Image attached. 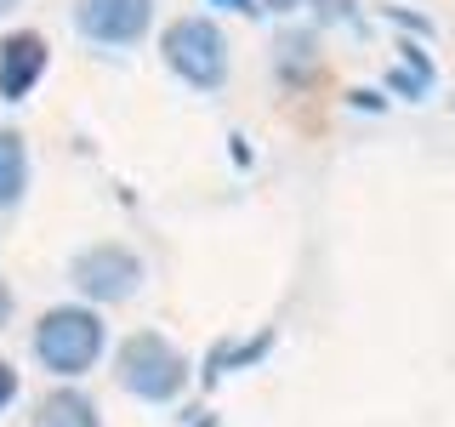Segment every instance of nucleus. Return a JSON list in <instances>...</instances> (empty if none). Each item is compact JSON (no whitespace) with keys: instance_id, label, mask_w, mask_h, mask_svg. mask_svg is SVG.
Wrapping results in <instances>:
<instances>
[{"instance_id":"1","label":"nucleus","mask_w":455,"mask_h":427,"mask_svg":"<svg viewBox=\"0 0 455 427\" xmlns=\"http://www.w3.org/2000/svg\"><path fill=\"white\" fill-rule=\"evenodd\" d=\"M97 353H103V319H97L92 308H52L40 313L35 325V359L52 370V376H80V370L97 365Z\"/></svg>"},{"instance_id":"2","label":"nucleus","mask_w":455,"mask_h":427,"mask_svg":"<svg viewBox=\"0 0 455 427\" xmlns=\"http://www.w3.org/2000/svg\"><path fill=\"white\" fill-rule=\"evenodd\" d=\"M120 382H125V393L148 399V405H165V399H177L182 382H188V359H182L165 336L137 331V336L120 342Z\"/></svg>"},{"instance_id":"3","label":"nucleus","mask_w":455,"mask_h":427,"mask_svg":"<svg viewBox=\"0 0 455 427\" xmlns=\"http://www.w3.org/2000/svg\"><path fill=\"white\" fill-rule=\"evenodd\" d=\"M165 63L177 68L188 85H199V92H211V85H222L228 75V40L222 28L211 18H182L165 28Z\"/></svg>"},{"instance_id":"4","label":"nucleus","mask_w":455,"mask_h":427,"mask_svg":"<svg viewBox=\"0 0 455 427\" xmlns=\"http://www.w3.org/2000/svg\"><path fill=\"white\" fill-rule=\"evenodd\" d=\"M68 274H75V285L92 302H125L142 285V262H137V251H125V246H92V251L75 256Z\"/></svg>"},{"instance_id":"5","label":"nucleus","mask_w":455,"mask_h":427,"mask_svg":"<svg viewBox=\"0 0 455 427\" xmlns=\"http://www.w3.org/2000/svg\"><path fill=\"white\" fill-rule=\"evenodd\" d=\"M154 23V0H75V28L97 46H137Z\"/></svg>"},{"instance_id":"6","label":"nucleus","mask_w":455,"mask_h":427,"mask_svg":"<svg viewBox=\"0 0 455 427\" xmlns=\"http://www.w3.org/2000/svg\"><path fill=\"white\" fill-rule=\"evenodd\" d=\"M46 63H52L46 35L12 28V35L0 40V97H6V103H23V97L40 85V75H46Z\"/></svg>"},{"instance_id":"7","label":"nucleus","mask_w":455,"mask_h":427,"mask_svg":"<svg viewBox=\"0 0 455 427\" xmlns=\"http://www.w3.org/2000/svg\"><path fill=\"white\" fill-rule=\"evenodd\" d=\"M35 427H97V405L85 393H75V388H57L46 405H40Z\"/></svg>"},{"instance_id":"8","label":"nucleus","mask_w":455,"mask_h":427,"mask_svg":"<svg viewBox=\"0 0 455 427\" xmlns=\"http://www.w3.org/2000/svg\"><path fill=\"white\" fill-rule=\"evenodd\" d=\"M28 189V154H23V137L18 132H0V211L18 205Z\"/></svg>"},{"instance_id":"9","label":"nucleus","mask_w":455,"mask_h":427,"mask_svg":"<svg viewBox=\"0 0 455 427\" xmlns=\"http://www.w3.org/2000/svg\"><path fill=\"white\" fill-rule=\"evenodd\" d=\"M12 399H18V370H12L6 359H0V410H6Z\"/></svg>"},{"instance_id":"10","label":"nucleus","mask_w":455,"mask_h":427,"mask_svg":"<svg viewBox=\"0 0 455 427\" xmlns=\"http://www.w3.org/2000/svg\"><path fill=\"white\" fill-rule=\"evenodd\" d=\"M267 6H279V12H284V6H302V0H267Z\"/></svg>"},{"instance_id":"11","label":"nucleus","mask_w":455,"mask_h":427,"mask_svg":"<svg viewBox=\"0 0 455 427\" xmlns=\"http://www.w3.org/2000/svg\"><path fill=\"white\" fill-rule=\"evenodd\" d=\"M12 6H18V0H0V18H6V12H12Z\"/></svg>"},{"instance_id":"12","label":"nucleus","mask_w":455,"mask_h":427,"mask_svg":"<svg viewBox=\"0 0 455 427\" xmlns=\"http://www.w3.org/2000/svg\"><path fill=\"white\" fill-rule=\"evenodd\" d=\"M222 6H239V12H251V6H245V0H222Z\"/></svg>"},{"instance_id":"13","label":"nucleus","mask_w":455,"mask_h":427,"mask_svg":"<svg viewBox=\"0 0 455 427\" xmlns=\"http://www.w3.org/2000/svg\"><path fill=\"white\" fill-rule=\"evenodd\" d=\"M0 313H6V291H0Z\"/></svg>"}]
</instances>
